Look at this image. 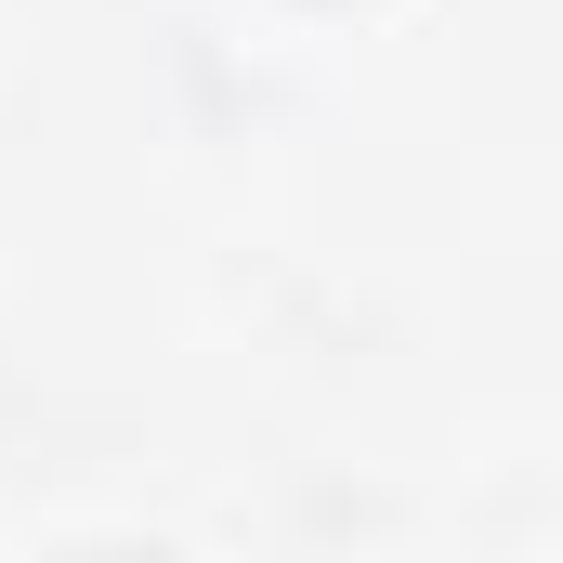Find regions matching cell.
Segmentation results:
<instances>
[{
    "mask_svg": "<svg viewBox=\"0 0 563 563\" xmlns=\"http://www.w3.org/2000/svg\"><path fill=\"white\" fill-rule=\"evenodd\" d=\"M66 563H157V551H66Z\"/></svg>",
    "mask_w": 563,
    "mask_h": 563,
    "instance_id": "1",
    "label": "cell"
}]
</instances>
